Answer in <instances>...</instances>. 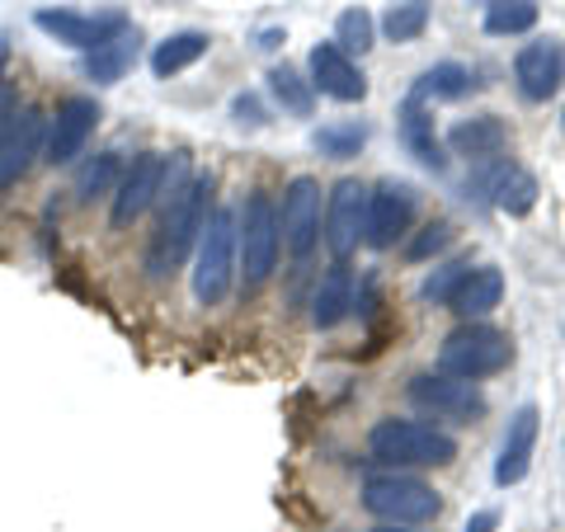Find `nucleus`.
Listing matches in <instances>:
<instances>
[{
    "label": "nucleus",
    "mask_w": 565,
    "mask_h": 532,
    "mask_svg": "<svg viewBox=\"0 0 565 532\" xmlns=\"http://www.w3.org/2000/svg\"><path fill=\"white\" fill-rule=\"evenodd\" d=\"M241 269V232H236V212L217 208L207 212V226L199 236V269H193V297L199 307H217L226 301Z\"/></svg>",
    "instance_id": "obj_3"
},
{
    "label": "nucleus",
    "mask_w": 565,
    "mask_h": 532,
    "mask_svg": "<svg viewBox=\"0 0 565 532\" xmlns=\"http://www.w3.org/2000/svg\"><path fill=\"white\" fill-rule=\"evenodd\" d=\"M236 123H250V128H259V123H264L255 95H236Z\"/></svg>",
    "instance_id": "obj_34"
},
{
    "label": "nucleus",
    "mask_w": 565,
    "mask_h": 532,
    "mask_svg": "<svg viewBox=\"0 0 565 532\" xmlns=\"http://www.w3.org/2000/svg\"><path fill=\"white\" fill-rule=\"evenodd\" d=\"M311 91H321L340 104H359V99H367V76L349 52H340L334 43H316L311 47Z\"/></svg>",
    "instance_id": "obj_16"
},
{
    "label": "nucleus",
    "mask_w": 565,
    "mask_h": 532,
    "mask_svg": "<svg viewBox=\"0 0 565 532\" xmlns=\"http://www.w3.org/2000/svg\"><path fill=\"white\" fill-rule=\"evenodd\" d=\"M537 24V0H486V33L490 39H519Z\"/></svg>",
    "instance_id": "obj_26"
},
{
    "label": "nucleus",
    "mask_w": 565,
    "mask_h": 532,
    "mask_svg": "<svg viewBox=\"0 0 565 532\" xmlns=\"http://www.w3.org/2000/svg\"><path fill=\"white\" fill-rule=\"evenodd\" d=\"M99 128V104L90 95H71L57 104V114L47 118V137H43V161L47 166H66L85 151V141Z\"/></svg>",
    "instance_id": "obj_9"
},
{
    "label": "nucleus",
    "mask_w": 565,
    "mask_h": 532,
    "mask_svg": "<svg viewBox=\"0 0 565 532\" xmlns=\"http://www.w3.org/2000/svg\"><path fill=\"white\" fill-rule=\"evenodd\" d=\"M10 118H14V95H10V91H0V128H6Z\"/></svg>",
    "instance_id": "obj_36"
},
{
    "label": "nucleus",
    "mask_w": 565,
    "mask_h": 532,
    "mask_svg": "<svg viewBox=\"0 0 565 532\" xmlns=\"http://www.w3.org/2000/svg\"><path fill=\"white\" fill-rule=\"evenodd\" d=\"M415 222V189L405 180H382L373 193H367V226L363 241L373 251H392V245L411 232Z\"/></svg>",
    "instance_id": "obj_11"
},
{
    "label": "nucleus",
    "mask_w": 565,
    "mask_h": 532,
    "mask_svg": "<svg viewBox=\"0 0 565 532\" xmlns=\"http://www.w3.org/2000/svg\"><path fill=\"white\" fill-rule=\"evenodd\" d=\"M278 232L282 245L292 251V259H307L321 241V184L311 174H297L282 193V212H278Z\"/></svg>",
    "instance_id": "obj_10"
},
{
    "label": "nucleus",
    "mask_w": 565,
    "mask_h": 532,
    "mask_svg": "<svg viewBox=\"0 0 565 532\" xmlns=\"http://www.w3.org/2000/svg\"><path fill=\"white\" fill-rule=\"evenodd\" d=\"M377 532H405V528H392V523H382V528H377Z\"/></svg>",
    "instance_id": "obj_38"
},
{
    "label": "nucleus",
    "mask_w": 565,
    "mask_h": 532,
    "mask_svg": "<svg viewBox=\"0 0 565 532\" xmlns=\"http://www.w3.org/2000/svg\"><path fill=\"white\" fill-rule=\"evenodd\" d=\"M132 62H137V29L118 33L114 43H104L95 52H85V76L99 81V85H114V81L128 76Z\"/></svg>",
    "instance_id": "obj_24"
},
{
    "label": "nucleus",
    "mask_w": 565,
    "mask_h": 532,
    "mask_svg": "<svg viewBox=\"0 0 565 532\" xmlns=\"http://www.w3.org/2000/svg\"><path fill=\"white\" fill-rule=\"evenodd\" d=\"M47 118L39 109H20L0 128V189H14L29 174L33 156H43Z\"/></svg>",
    "instance_id": "obj_13"
},
{
    "label": "nucleus",
    "mask_w": 565,
    "mask_h": 532,
    "mask_svg": "<svg viewBox=\"0 0 565 532\" xmlns=\"http://www.w3.org/2000/svg\"><path fill=\"white\" fill-rule=\"evenodd\" d=\"M207 203H212L207 174H189L184 180V161H170L166 193H161V222H156V236L147 245V269L156 278L174 274L189 259L193 245H199L207 226Z\"/></svg>",
    "instance_id": "obj_1"
},
{
    "label": "nucleus",
    "mask_w": 565,
    "mask_h": 532,
    "mask_svg": "<svg viewBox=\"0 0 565 532\" xmlns=\"http://www.w3.org/2000/svg\"><path fill=\"white\" fill-rule=\"evenodd\" d=\"M166 174H170V156H161V151H141L137 161L122 170V180L114 189V208H109L114 232H128L141 212L161 199V193H166Z\"/></svg>",
    "instance_id": "obj_8"
},
{
    "label": "nucleus",
    "mask_w": 565,
    "mask_h": 532,
    "mask_svg": "<svg viewBox=\"0 0 565 532\" xmlns=\"http://www.w3.org/2000/svg\"><path fill=\"white\" fill-rule=\"evenodd\" d=\"M349 307H353V269L344 259H334L330 269H326V278L316 283V297H311V321H316V330H334L349 316Z\"/></svg>",
    "instance_id": "obj_19"
},
{
    "label": "nucleus",
    "mask_w": 565,
    "mask_h": 532,
    "mask_svg": "<svg viewBox=\"0 0 565 532\" xmlns=\"http://www.w3.org/2000/svg\"><path fill=\"white\" fill-rule=\"evenodd\" d=\"M6 66H10V43L0 39V91H6Z\"/></svg>",
    "instance_id": "obj_37"
},
{
    "label": "nucleus",
    "mask_w": 565,
    "mask_h": 532,
    "mask_svg": "<svg viewBox=\"0 0 565 532\" xmlns=\"http://www.w3.org/2000/svg\"><path fill=\"white\" fill-rule=\"evenodd\" d=\"M514 359V344H509L504 330H494L486 321H467L462 330H452L444 349H438V372L462 382H486L494 372H504Z\"/></svg>",
    "instance_id": "obj_4"
},
{
    "label": "nucleus",
    "mask_w": 565,
    "mask_h": 532,
    "mask_svg": "<svg viewBox=\"0 0 565 532\" xmlns=\"http://www.w3.org/2000/svg\"><path fill=\"white\" fill-rule=\"evenodd\" d=\"M363 226H367V189L359 180H340L330 189V203H326V245L334 259H349L353 245L363 241Z\"/></svg>",
    "instance_id": "obj_14"
},
{
    "label": "nucleus",
    "mask_w": 565,
    "mask_h": 532,
    "mask_svg": "<svg viewBox=\"0 0 565 532\" xmlns=\"http://www.w3.org/2000/svg\"><path fill=\"white\" fill-rule=\"evenodd\" d=\"M269 95H274L288 114H297V118H307V114L316 109V91H311V81H302L292 66H274V71H269Z\"/></svg>",
    "instance_id": "obj_27"
},
{
    "label": "nucleus",
    "mask_w": 565,
    "mask_h": 532,
    "mask_svg": "<svg viewBox=\"0 0 565 532\" xmlns=\"http://www.w3.org/2000/svg\"><path fill=\"white\" fill-rule=\"evenodd\" d=\"M33 24L43 33H52L57 43L66 47H81V52H95L104 43H114L118 33H128V14H76V10H39L33 14Z\"/></svg>",
    "instance_id": "obj_12"
},
{
    "label": "nucleus",
    "mask_w": 565,
    "mask_h": 532,
    "mask_svg": "<svg viewBox=\"0 0 565 532\" xmlns=\"http://www.w3.org/2000/svg\"><path fill=\"white\" fill-rule=\"evenodd\" d=\"M471 85H476V76L462 66V62H438V66H429L424 76L415 81V95L411 99H462V95H471Z\"/></svg>",
    "instance_id": "obj_25"
},
{
    "label": "nucleus",
    "mask_w": 565,
    "mask_h": 532,
    "mask_svg": "<svg viewBox=\"0 0 565 532\" xmlns=\"http://www.w3.org/2000/svg\"><path fill=\"white\" fill-rule=\"evenodd\" d=\"M241 278L245 288H264L278 264V208L269 203V193H250V203H245V217H241Z\"/></svg>",
    "instance_id": "obj_6"
},
{
    "label": "nucleus",
    "mask_w": 565,
    "mask_h": 532,
    "mask_svg": "<svg viewBox=\"0 0 565 532\" xmlns=\"http://www.w3.org/2000/svg\"><path fill=\"white\" fill-rule=\"evenodd\" d=\"M500 297H504V274L494 269V264H481V269H471L462 278V288L452 292L448 311H457L462 321H481V316H490L500 307Z\"/></svg>",
    "instance_id": "obj_20"
},
{
    "label": "nucleus",
    "mask_w": 565,
    "mask_h": 532,
    "mask_svg": "<svg viewBox=\"0 0 565 532\" xmlns=\"http://www.w3.org/2000/svg\"><path fill=\"white\" fill-rule=\"evenodd\" d=\"M411 405L434 419H448V424H476L486 419V396L476 382L462 377H448V372H424V377L411 382Z\"/></svg>",
    "instance_id": "obj_7"
},
{
    "label": "nucleus",
    "mask_w": 565,
    "mask_h": 532,
    "mask_svg": "<svg viewBox=\"0 0 565 532\" xmlns=\"http://www.w3.org/2000/svg\"><path fill=\"white\" fill-rule=\"evenodd\" d=\"M363 509L373 519L392 523V528H411V523H429L438 519L444 500L434 494V486H424L419 476H401V471H377L363 481Z\"/></svg>",
    "instance_id": "obj_5"
},
{
    "label": "nucleus",
    "mask_w": 565,
    "mask_h": 532,
    "mask_svg": "<svg viewBox=\"0 0 565 532\" xmlns=\"http://www.w3.org/2000/svg\"><path fill=\"white\" fill-rule=\"evenodd\" d=\"M471 274V259H452L444 264V269H434L429 278H424V288H419V301H434V307H448L452 292L462 288V278Z\"/></svg>",
    "instance_id": "obj_32"
},
{
    "label": "nucleus",
    "mask_w": 565,
    "mask_h": 532,
    "mask_svg": "<svg viewBox=\"0 0 565 532\" xmlns=\"http://www.w3.org/2000/svg\"><path fill=\"white\" fill-rule=\"evenodd\" d=\"M452 245V226L448 222H429L424 232L405 245V259H429V255H444Z\"/></svg>",
    "instance_id": "obj_33"
},
{
    "label": "nucleus",
    "mask_w": 565,
    "mask_h": 532,
    "mask_svg": "<svg viewBox=\"0 0 565 532\" xmlns=\"http://www.w3.org/2000/svg\"><path fill=\"white\" fill-rule=\"evenodd\" d=\"M429 20H434V10L424 6V0H405V6H392L382 14V33L392 43H415L424 29H429Z\"/></svg>",
    "instance_id": "obj_29"
},
{
    "label": "nucleus",
    "mask_w": 565,
    "mask_h": 532,
    "mask_svg": "<svg viewBox=\"0 0 565 532\" xmlns=\"http://www.w3.org/2000/svg\"><path fill=\"white\" fill-rule=\"evenodd\" d=\"M448 147H452V156H467V161L481 166V161H490V156H500L509 147V128H504V118H494V114L462 118L448 132Z\"/></svg>",
    "instance_id": "obj_18"
},
{
    "label": "nucleus",
    "mask_w": 565,
    "mask_h": 532,
    "mask_svg": "<svg viewBox=\"0 0 565 532\" xmlns=\"http://www.w3.org/2000/svg\"><path fill=\"white\" fill-rule=\"evenodd\" d=\"M122 170H128V166H122V156H118V151H99L95 161L76 174V193H81V203H90V199H99V193L118 189Z\"/></svg>",
    "instance_id": "obj_28"
},
{
    "label": "nucleus",
    "mask_w": 565,
    "mask_h": 532,
    "mask_svg": "<svg viewBox=\"0 0 565 532\" xmlns=\"http://www.w3.org/2000/svg\"><path fill=\"white\" fill-rule=\"evenodd\" d=\"M494 528H500V513H494V509L471 513V523H467V532H494Z\"/></svg>",
    "instance_id": "obj_35"
},
{
    "label": "nucleus",
    "mask_w": 565,
    "mask_h": 532,
    "mask_svg": "<svg viewBox=\"0 0 565 532\" xmlns=\"http://www.w3.org/2000/svg\"><path fill=\"white\" fill-rule=\"evenodd\" d=\"M401 141H405V151H411L419 166H429V170L448 166L444 147H438V132H434V118H429V109H424L419 99H405V109H401Z\"/></svg>",
    "instance_id": "obj_21"
},
{
    "label": "nucleus",
    "mask_w": 565,
    "mask_h": 532,
    "mask_svg": "<svg viewBox=\"0 0 565 532\" xmlns=\"http://www.w3.org/2000/svg\"><path fill=\"white\" fill-rule=\"evenodd\" d=\"M207 47H212V39H207V33H199V29L170 33L166 43H156V52H151V71H156L161 81H170V76H180V71H189L199 57H207Z\"/></svg>",
    "instance_id": "obj_23"
},
{
    "label": "nucleus",
    "mask_w": 565,
    "mask_h": 532,
    "mask_svg": "<svg viewBox=\"0 0 565 532\" xmlns=\"http://www.w3.org/2000/svg\"><path fill=\"white\" fill-rule=\"evenodd\" d=\"M367 453L382 467H448L457 457V438L419 419H382L367 434Z\"/></svg>",
    "instance_id": "obj_2"
},
{
    "label": "nucleus",
    "mask_w": 565,
    "mask_h": 532,
    "mask_svg": "<svg viewBox=\"0 0 565 532\" xmlns=\"http://www.w3.org/2000/svg\"><path fill=\"white\" fill-rule=\"evenodd\" d=\"M373 39H377V24H373V14L359 10V6L344 10L340 20H334V47L349 52V57H353V52L363 57V52L373 47Z\"/></svg>",
    "instance_id": "obj_31"
},
{
    "label": "nucleus",
    "mask_w": 565,
    "mask_h": 532,
    "mask_svg": "<svg viewBox=\"0 0 565 532\" xmlns=\"http://www.w3.org/2000/svg\"><path fill=\"white\" fill-rule=\"evenodd\" d=\"M363 141H367L363 123H330V128H316L311 147L321 156H330V161H349V156L363 151Z\"/></svg>",
    "instance_id": "obj_30"
},
{
    "label": "nucleus",
    "mask_w": 565,
    "mask_h": 532,
    "mask_svg": "<svg viewBox=\"0 0 565 532\" xmlns=\"http://www.w3.org/2000/svg\"><path fill=\"white\" fill-rule=\"evenodd\" d=\"M514 81H519V95L527 104H546L565 81V43L561 39H537V43L519 47Z\"/></svg>",
    "instance_id": "obj_15"
},
{
    "label": "nucleus",
    "mask_w": 565,
    "mask_h": 532,
    "mask_svg": "<svg viewBox=\"0 0 565 532\" xmlns=\"http://www.w3.org/2000/svg\"><path fill=\"white\" fill-rule=\"evenodd\" d=\"M561 123H565V118H561Z\"/></svg>",
    "instance_id": "obj_39"
},
{
    "label": "nucleus",
    "mask_w": 565,
    "mask_h": 532,
    "mask_svg": "<svg viewBox=\"0 0 565 532\" xmlns=\"http://www.w3.org/2000/svg\"><path fill=\"white\" fill-rule=\"evenodd\" d=\"M490 199L509 217H527L537 208V180L523 166H500L490 174Z\"/></svg>",
    "instance_id": "obj_22"
},
{
    "label": "nucleus",
    "mask_w": 565,
    "mask_h": 532,
    "mask_svg": "<svg viewBox=\"0 0 565 532\" xmlns=\"http://www.w3.org/2000/svg\"><path fill=\"white\" fill-rule=\"evenodd\" d=\"M537 429H542V415L537 405H519L514 419L504 429V443H500V462H494V486H519L527 467H533V448H537Z\"/></svg>",
    "instance_id": "obj_17"
}]
</instances>
